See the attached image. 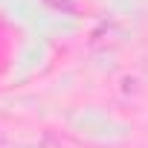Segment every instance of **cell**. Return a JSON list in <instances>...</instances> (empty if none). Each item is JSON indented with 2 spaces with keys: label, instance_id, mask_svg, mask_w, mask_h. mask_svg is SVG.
I'll use <instances>...</instances> for the list:
<instances>
[{
  "label": "cell",
  "instance_id": "6da1fadb",
  "mask_svg": "<svg viewBox=\"0 0 148 148\" xmlns=\"http://www.w3.org/2000/svg\"><path fill=\"white\" fill-rule=\"evenodd\" d=\"M52 6H58V9H67V12H76V6L70 3V0H49Z\"/></svg>",
  "mask_w": 148,
  "mask_h": 148
}]
</instances>
